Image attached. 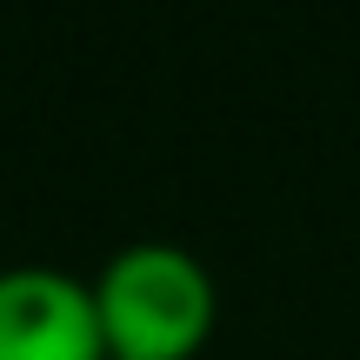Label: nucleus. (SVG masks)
I'll return each mask as SVG.
<instances>
[{"mask_svg":"<svg viewBox=\"0 0 360 360\" xmlns=\"http://www.w3.org/2000/svg\"><path fill=\"white\" fill-rule=\"evenodd\" d=\"M107 360H193L220 321V294L200 254L180 240H127L94 274Z\"/></svg>","mask_w":360,"mask_h":360,"instance_id":"nucleus-1","label":"nucleus"},{"mask_svg":"<svg viewBox=\"0 0 360 360\" xmlns=\"http://www.w3.org/2000/svg\"><path fill=\"white\" fill-rule=\"evenodd\" d=\"M0 360H107L94 281L47 260L0 267Z\"/></svg>","mask_w":360,"mask_h":360,"instance_id":"nucleus-2","label":"nucleus"}]
</instances>
